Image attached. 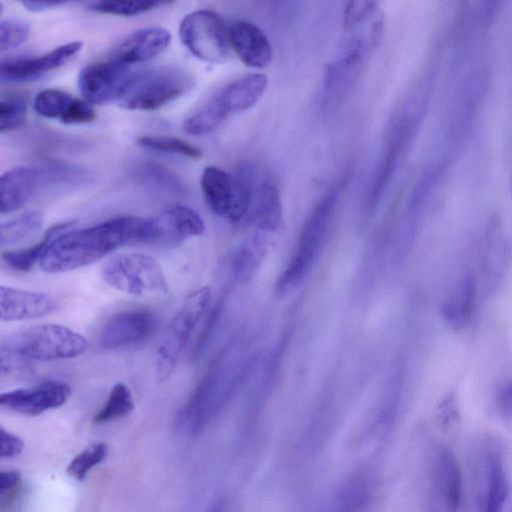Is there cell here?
Returning <instances> with one entry per match:
<instances>
[{
  "label": "cell",
  "instance_id": "1",
  "mask_svg": "<svg viewBox=\"0 0 512 512\" xmlns=\"http://www.w3.org/2000/svg\"><path fill=\"white\" fill-rule=\"evenodd\" d=\"M150 218L122 216L98 225L61 232L42 256L39 266L46 273H61L91 265L115 250L149 244Z\"/></svg>",
  "mask_w": 512,
  "mask_h": 512
},
{
  "label": "cell",
  "instance_id": "2",
  "mask_svg": "<svg viewBox=\"0 0 512 512\" xmlns=\"http://www.w3.org/2000/svg\"><path fill=\"white\" fill-rule=\"evenodd\" d=\"M239 341L215 357L202 381L178 416V425L191 435L202 432L221 412L242 380L249 360Z\"/></svg>",
  "mask_w": 512,
  "mask_h": 512
},
{
  "label": "cell",
  "instance_id": "3",
  "mask_svg": "<svg viewBox=\"0 0 512 512\" xmlns=\"http://www.w3.org/2000/svg\"><path fill=\"white\" fill-rule=\"evenodd\" d=\"M87 347L83 335L59 324L32 326L8 335L1 342V352L43 361L74 358Z\"/></svg>",
  "mask_w": 512,
  "mask_h": 512
},
{
  "label": "cell",
  "instance_id": "4",
  "mask_svg": "<svg viewBox=\"0 0 512 512\" xmlns=\"http://www.w3.org/2000/svg\"><path fill=\"white\" fill-rule=\"evenodd\" d=\"M211 303V290L201 287L190 293L170 321L157 349L155 379L165 382L174 373L183 350Z\"/></svg>",
  "mask_w": 512,
  "mask_h": 512
},
{
  "label": "cell",
  "instance_id": "5",
  "mask_svg": "<svg viewBox=\"0 0 512 512\" xmlns=\"http://www.w3.org/2000/svg\"><path fill=\"white\" fill-rule=\"evenodd\" d=\"M335 193L324 196L307 217L292 256L278 280V289L285 291L300 283L318 259L333 218Z\"/></svg>",
  "mask_w": 512,
  "mask_h": 512
},
{
  "label": "cell",
  "instance_id": "6",
  "mask_svg": "<svg viewBox=\"0 0 512 512\" xmlns=\"http://www.w3.org/2000/svg\"><path fill=\"white\" fill-rule=\"evenodd\" d=\"M192 86L190 74L175 67L136 73L119 104L128 110H155L183 96Z\"/></svg>",
  "mask_w": 512,
  "mask_h": 512
},
{
  "label": "cell",
  "instance_id": "7",
  "mask_svg": "<svg viewBox=\"0 0 512 512\" xmlns=\"http://www.w3.org/2000/svg\"><path fill=\"white\" fill-rule=\"evenodd\" d=\"M200 185L207 205L216 215L232 223L248 218L252 195L250 167L231 175L219 167L208 166Z\"/></svg>",
  "mask_w": 512,
  "mask_h": 512
},
{
  "label": "cell",
  "instance_id": "8",
  "mask_svg": "<svg viewBox=\"0 0 512 512\" xmlns=\"http://www.w3.org/2000/svg\"><path fill=\"white\" fill-rule=\"evenodd\" d=\"M101 277L113 289L130 295L168 292L161 265L145 254H118L110 258L101 269Z\"/></svg>",
  "mask_w": 512,
  "mask_h": 512
},
{
  "label": "cell",
  "instance_id": "9",
  "mask_svg": "<svg viewBox=\"0 0 512 512\" xmlns=\"http://www.w3.org/2000/svg\"><path fill=\"white\" fill-rule=\"evenodd\" d=\"M179 37L191 54L204 62L221 63L229 55V29L212 11L187 14L180 23Z\"/></svg>",
  "mask_w": 512,
  "mask_h": 512
},
{
  "label": "cell",
  "instance_id": "10",
  "mask_svg": "<svg viewBox=\"0 0 512 512\" xmlns=\"http://www.w3.org/2000/svg\"><path fill=\"white\" fill-rule=\"evenodd\" d=\"M132 66L114 57L90 64L79 74V91L89 103L107 104L119 101L136 74Z\"/></svg>",
  "mask_w": 512,
  "mask_h": 512
},
{
  "label": "cell",
  "instance_id": "11",
  "mask_svg": "<svg viewBox=\"0 0 512 512\" xmlns=\"http://www.w3.org/2000/svg\"><path fill=\"white\" fill-rule=\"evenodd\" d=\"M478 512H503L509 494V483L503 452L492 439L486 441L478 460Z\"/></svg>",
  "mask_w": 512,
  "mask_h": 512
},
{
  "label": "cell",
  "instance_id": "12",
  "mask_svg": "<svg viewBox=\"0 0 512 512\" xmlns=\"http://www.w3.org/2000/svg\"><path fill=\"white\" fill-rule=\"evenodd\" d=\"M71 395L70 386L62 381H45L36 386L4 392L0 395L2 408L28 416L64 405Z\"/></svg>",
  "mask_w": 512,
  "mask_h": 512
},
{
  "label": "cell",
  "instance_id": "13",
  "mask_svg": "<svg viewBox=\"0 0 512 512\" xmlns=\"http://www.w3.org/2000/svg\"><path fill=\"white\" fill-rule=\"evenodd\" d=\"M82 42L74 41L58 46L37 57H19L1 64L3 82L37 80L73 59L82 49Z\"/></svg>",
  "mask_w": 512,
  "mask_h": 512
},
{
  "label": "cell",
  "instance_id": "14",
  "mask_svg": "<svg viewBox=\"0 0 512 512\" xmlns=\"http://www.w3.org/2000/svg\"><path fill=\"white\" fill-rule=\"evenodd\" d=\"M151 218V245L175 246L205 231L202 217L192 208L175 205Z\"/></svg>",
  "mask_w": 512,
  "mask_h": 512
},
{
  "label": "cell",
  "instance_id": "15",
  "mask_svg": "<svg viewBox=\"0 0 512 512\" xmlns=\"http://www.w3.org/2000/svg\"><path fill=\"white\" fill-rule=\"evenodd\" d=\"M156 327V318L146 309L118 313L103 327L99 345L103 349H118L147 339Z\"/></svg>",
  "mask_w": 512,
  "mask_h": 512
},
{
  "label": "cell",
  "instance_id": "16",
  "mask_svg": "<svg viewBox=\"0 0 512 512\" xmlns=\"http://www.w3.org/2000/svg\"><path fill=\"white\" fill-rule=\"evenodd\" d=\"M43 165L22 166L5 172L0 180L1 213L20 209L36 194L45 191Z\"/></svg>",
  "mask_w": 512,
  "mask_h": 512
},
{
  "label": "cell",
  "instance_id": "17",
  "mask_svg": "<svg viewBox=\"0 0 512 512\" xmlns=\"http://www.w3.org/2000/svg\"><path fill=\"white\" fill-rule=\"evenodd\" d=\"M59 307L51 294L0 286V317L2 321H23L53 313Z\"/></svg>",
  "mask_w": 512,
  "mask_h": 512
},
{
  "label": "cell",
  "instance_id": "18",
  "mask_svg": "<svg viewBox=\"0 0 512 512\" xmlns=\"http://www.w3.org/2000/svg\"><path fill=\"white\" fill-rule=\"evenodd\" d=\"M33 106L42 117L67 124L88 123L95 119V112L87 101L74 98L59 89L40 91L34 98Z\"/></svg>",
  "mask_w": 512,
  "mask_h": 512
},
{
  "label": "cell",
  "instance_id": "19",
  "mask_svg": "<svg viewBox=\"0 0 512 512\" xmlns=\"http://www.w3.org/2000/svg\"><path fill=\"white\" fill-rule=\"evenodd\" d=\"M171 39L172 35L166 28H140L124 37L115 47L111 57L134 65L162 53L169 46Z\"/></svg>",
  "mask_w": 512,
  "mask_h": 512
},
{
  "label": "cell",
  "instance_id": "20",
  "mask_svg": "<svg viewBox=\"0 0 512 512\" xmlns=\"http://www.w3.org/2000/svg\"><path fill=\"white\" fill-rule=\"evenodd\" d=\"M230 46L238 58L252 68H264L273 58L272 46L264 32L248 21H237L229 27Z\"/></svg>",
  "mask_w": 512,
  "mask_h": 512
},
{
  "label": "cell",
  "instance_id": "21",
  "mask_svg": "<svg viewBox=\"0 0 512 512\" xmlns=\"http://www.w3.org/2000/svg\"><path fill=\"white\" fill-rule=\"evenodd\" d=\"M478 284L475 276L466 273L448 292L441 307L444 321L453 329L465 328L471 321L477 305Z\"/></svg>",
  "mask_w": 512,
  "mask_h": 512
},
{
  "label": "cell",
  "instance_id": "22",
  "mask_svg": "<svg viewBox=\"0 0 512 512\" xmlns=\"http://www.w3.org/2000/svg\"><path fill=\"white\" fill-rule=\"evenodd\" d=\"M267 84L268 79L264 74H247L226 84L213 95L229 116L255 105L265 92Z\"/></svg>",
  "mask_w": 512,
  "mask_h": 512
},
{
  "label": "cell",
  "instance_id": "23",
  "mask_svg": "<svg viewBox=\"0 0 512 512\" xmlns=\"http://www.w3.org/2000/svg\"><path fill=\"white\" fill-rule=\"evenodd\" d=\"M251 170V206L248 217L263 230H276L281 223L282 209L275 183L264 176L257 179Z\"/></svg>",
  "mask_w": 512,
  "mask_h": 512
},
{
  "label": "cell",
  "instance_id": "24",
  "mask_svg": "<svg viewBox=\"0 0 512 512\" xmlns=\"http://www.w3.org/2000/svg\"><path fill=\"white\" fill-rule=\"evenodd\" d=\"M434 479L446 508L458 512L463 499L462 474L456 456L447 447H440L435 453Z\"/></svg>",
  "mask_w": 512,
  "mask_h": 512
},
{
  "label": "cell",
  "instance_id": "25",
  "mask_svg": "<svg viewBox=\"0 0 512 512\" xmlns=\"http://www.w3.org/2000/svg\"><path fill=\"white\" fill-rule=\"evenodd\" d=\"M374 479L367 471L352 475L320 512H365L374 495Z\"/></svg>",
  "mask_w": 512,
  "mask_h": 512
},
{
  "label": "cell",
  "instance_id": "26",
  "mask_svg": "<svg viewBox=\"0 0 512 512\" xmlns=\"http://www.w3.org/2000/svg\"><path fill=\"white\" fill-rule=\"evenodd\" d=\"M72 223H61L52 226L43 236L42 240L31 247L7 251L2 254L4 262L16 271L25 272L30 270L47 251L52 241L63 231L67 230Z\"/></svg>",
  "mask_w": 512,
  "mask_h": 512
},
{
  "label": "cell",
  "instance_id": "27",
  "mask_svg": "<svg viewBox=\"0 0 512 512\" xmlns=\"http://www.w3.org/2000/svg\"><path fill=\"white\" fill-rule=\"evenodd\" d=\"M44 216L40 211L28 210L0 225L2 247L25 241L36 235L43 226Z\"/></svg>",
  "mask_w": 512,
  "mask_h": 512
},
{
  "label": "cell",
  "instance_id": "28",
  "mask_svg": "<svg viewBox=\"0 0 512 512\" xmlns=\"http://www.w3.org/2000/svg\"><path fill=\"white\" fill-rule=\"evenodd\" d=\"M134 409L130 389L123 383H117L111 389L107 401L94 417V423L103 424L129 415Z\"/></svg>",
  "mask_w": 512,
  "mask_h": 512
},
{
  "label": "cell",
  "instance_id": "29",
  "mask_svg": "<svg viewBox=\"0 0 512 512\" xmlns=\"http://www.w3.org/2000/svg\"><path fill=\"white\" fill-rule=\"evenodd\" d=\"M137 143L152 151L176 154L191 159L201 157V151L183 139L172 136H141L137 139Z\"/></svg>",
  "mask_w": 512,
  "mask_h": 512
},
{
  "label": "cell",
  "instance_id": "30",
  "mask_svg": "<svg viewBox=\"0 0 512 512\" xmlns=\"http://www.w3.org/2000/svg\"><path fill=\"white\" fill-rule=\"evenodd\" d=\"M165 4L160 1H95L89 4L91 10L118 16H136Z\"/></svg>",
  "mask_w": 512,
  "mask_h": 512
},
{
  "label": "cell",
  "instance_id": "31",
  "mask_svg": "<svg viewBox=\"0 0 512 512\" xmlns=\"http://www.w3.org/2000/svg\"><path fill=\"white\" fill-rule=\"evenodd\" d=\"M107 455L108 446L105 443H96L74 457L68 466V472L77 480H83Z\"/></svg>",
  "mask_w": 512,
  "mask_h": 512
},
{
  "label": "cell",
  "instance_id": "32",
  "mask_svg": "<svg viewBox=\"0 0 512 512\" xmlns=\"http://www.w3.org/2000/svg\"><path fill=\"white\" fill-rule=\"evenodd\" d=\"M26 100L17 95L2 97L0 101V130H13L23 124L26 118Z\"/></svg>",
  "mask_w": 512,
  "mask_h": 512
},
{
  "label": "cell",
  "instance_id": "33",
  "mask_svg": "<svg viewBox=\"0 0 512 512\" xmlns=\"http://www.w3.org/2000/svg\"><path fill=\"white\" fill-rule=\"evenodd\" d=\"M30 24L20 18L9 17L0 23V50H12L27 40Z\"/></svg>",
  "mask_w": 512,
  "mask_h": 512
},
{
  "label": "cell",
  "instance_id": "34",
  "mask_svg": "<svg viewBox=\"0 0 512 512\" xmlns=\"http://www.w3.org/2000/svg\"><path fill=\"white\" fill-rule=\"evenodd\" d=\"M494 407L499 418L512 427V381H506L497 388Z\"/></svg>",
  "mask_w": 512,
  "mask_h": 512
},
{
  "label": "cell",
  "instance_id": "35",
  "mask_svg": "<svg viewBox=\"0 0 512 512\" xmlns=\"http://www.w3.org/2000/svg\"><path fill=\"white\" fill-rule=\"evenodd\" d=\"M460 419L459 408L455 398L450 395L446 397L438 408V421L443 430L454 428Z\"/></svg>",
  "mask_w": 512,
  "mask_h": 512
},
{
  "label": "cell",
  "instance_id": "36",
  "mask_svg": "<svg viewBox=\"0 0 512 512\" xmlns=\"http://www.w3.org/2000/svg\"><path fill=\"white\" fill-rule=\"evenodd\" d=\"M0 455L2 458H13L18 456L24 447L23 441L16 435L0 429Z\"/></svg>",
  "mask_w": 512,
  "mask_h": 512
},
{
  "label": "cell",
  "instance_id": "37",
  "mask_svg": "<svg viewBox=\"0 0 512 512\" xmlns=\"http://www.w3.org/2000/svg\"><path fill=\"white\" fill-rule=\"evenodd\" d=\"M247 249H242L234 257V271L235 274L240 277H246L247 274L252 272V268L255 267L254 256Z\"/></svg>",
  "mask_w": 512,
  "mask_h": 512
},
{
  "label": "cell",
  "instance_id": "38",
  "mask_svg": "<svg viewBox=\"0 0 512 512\" xmlns=\"http://www.w3.org/2000/svg\"><path fill=\"white\" fill-rule=\"evenodd\" d=\"M20 481V474L17 471H2L0 474V491L1 495L9 492L17 486Z\"/></svg>",
  "mask_w": 512,
  "mask_h": 512
},
{
  "label": "cell",
  "instance_id": "39",
  "mask_svg": "<svg viewBox=\"0 0 512 512\" xmlns=\"http://www.w3.org/2000/svg\"><path fill=\"white\" fill-rule=\"evenodd\" d=\"M22 6L31 12H43L52 8H56L65 2L60 1H22Z\"/></svg>",
  "mask_w": 512,
  "mask_h": 512
},
{
  "label": "cell",
  "instance_id": "40",
  "mask_svg": "<svg viewBox=\"0 0 512 512\" xmlns=\"http://www.w3.org/2000/svg\"><path fill=\"white\" fill-rule=\"evenodd\" d=\"M208 512H226V505L223 500H217L212 504Z\"/></svg>",
  "mask_w": 512,
  "mask_h": 512
}]
</instances>
